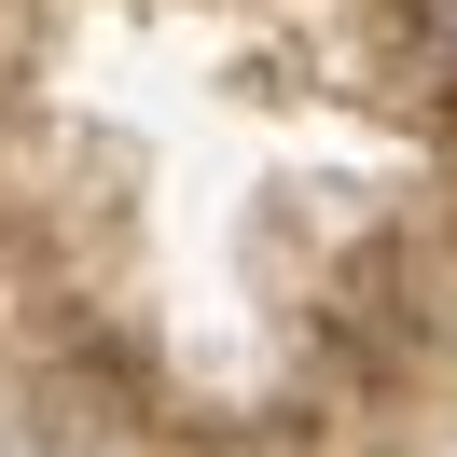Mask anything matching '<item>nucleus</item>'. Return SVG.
<instances>
[{"label": "nucleus", "instance_id": "obj_1", "mask_svg": "<svg viewBox=\"0 0 457 457\" xmlns=\"http://www.w3.org/2000/svg\"><path fill=\"white\" fill-rule=\"evenodd\" d=\"M374 14H388V42L429 70V84H457V0H374Z\"/></svg>", "mask_w": 457, "mask_h": 457}]
</instances>
